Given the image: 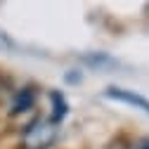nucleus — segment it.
Wrapping results in <instances>:
<instances>
[{"instance_id":"nucleus-1","label":"nucleus","mask_w":149,"mask_h":149,"mask_svg":"<svg viewBox=\"0 0 149 149\" xmlns=\"http://www.w3.org/2000/svg\"><path fill=\"white\" fill-rule=\"evenodd\" d=\"M57 125L50 118H40L29 125V130L24 133V147L26 149H47L54 140H57Z\"/></svg>"},{"instance_id":"nucleus-2","label":"nucleus","mask_w":149,"mask_h":149,"mask_svg":"<svg viewBox=\"0 0 149 149\" xmlns=\"http://www.w3.org/2000/svg\"><path fill=\"white\" fill-rule=\"evenodd\" d=\"M104 95L109 100H116V102H125L130 107H135V109H142L144 114H149V100L137 95L135 90H125V88H107L104 90Z\"/></svg>"},{"instance_id":"nucleus-3","label":"nucleus","mask_w":149,"mask_h":149,"mask_svg":"<svg viewBox=\"0 0 149 149\" xmlns=\"http://www.w3.org/2000/svg\"><path fill=\"white\" fill-rule=\"evenodd\" d=\"M50 102H52L50 121H52L54 125H59V123L66 118V114H69V104H66V100H64V95H62L59 90H52V92H50Z\"/></svg>"},{"instance_id":"nucleus-4","label":"nucleus","mask_w":149,"mask_h":149,"mask_svg":"<svg viewBox=\"0 0 149 149\" xmlns=\"http://www.w3.org/2000/svg\"><path fill=\"white\" fill-rule=\"evenodd\" d=\"M36 102V92L33 88H22L12 100V114H22V111H29Z\"/></svg>"},{"instance_id":"nucleus-5","label":"nucleus","mask_w":149,"mask_h":149,"mask_svg":"<svg viewBox=\"0 0 149 149\" xmlns=\"http://www.w3.org/2000/svg\"><path fill=\"white\" fill-rule=\"evenodd\" d=\"M92 66H102V64H107V66H111V64H114V62H111L109 57H104V54H88V57H85Z\"/></svg>"},{"instance_id":"nucleus-6","label":"nucleus","mask_w":149,"mask_h":149,"mask_svg":"<svg viewBox=\"0 0 149 149\" xmlns=\"http://www.w3.org/2000/svg\"><path fill=\"white\" fill-rule=\"evenodd\" d=\"M135 149H149V137H147V140H140V142L135 144Z\"/></svg>"}]
</instances>
